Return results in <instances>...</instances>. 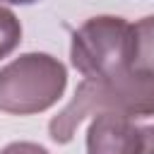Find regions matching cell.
<instances>
[{
    "mask_svg": "<svg viewBox=\"0 0 154 154\" xmlns=\"http://www.w3.org/2000/svg\"><path fill=\"white\" fill-rule=\"evenodd\" d=\"M135 154H154V125L140 128V142Z\"/></svg>",
    "mask_w": 154,
    "mask_h": 154,
    "instance_id": "8",
    "label": "cell"
},
{
    "mask_svg": "<svg viewBox=\"0 0 154 154\" xmlns=\"http://www.w3.org/2000/svg\"><path fill=\"white\" fill-rule=\"evenodd\" d=\"M0 2H10V5H31V2H38V0H0Z\"/></svg>",
    "mask_w": 154,
    "mask_h": 154,
    "instance_id": "9",
    "label": "cell"
},
{
    "mask_svg": "<svg viewBox=\"0 0 154 154\" xmlns=\"http://www.w3.org/2000/svg\"><path fill=\"white\" fill-rule=\"evenodd\" d=\"M99 113H118L125 118L154 116V72L130 67L106 79H84L70 103L51 118L48 135L53 142L67 144L79 123Z\"/></svg>",
    "mask_w": 154,
    "mask_h": 154,
    "instance_id": "1",
    "label": "cell"
},
{
    "mask_svg": "<svg viewBox=\"0 0 154 154\" xmlns=\"http://www.w3.org/2000/svg\"><path fill=\"white\" fill-rule=\"evenodd\" d=\"M140 128L132 118L118 113H99L87 130V154H135Z\"/></svg>",
    "mask_w": 154,
    "mask_h": 154,
    "instance_id": "4",
    "label": "cell"
},
{
    "mask_svg": "<svg viewBox=\"0 0 154 154\" xmlns=\"http://www.w3.org/2000/svg\"><path fill=\"white\" fill-rule=\"evenodd\" d=\"M67 87L65 65L48 53H24L0 70V113L34 116L58 103Z\"/></svg>",
    "mask_w": 154,
    "mask_h": 154,
    "instance_id": "2",
    "label": "cell"
},
{
    "mask_svg": "<svg viewBox=\"0 0 154 154\" xmlns=\"http://www.w3.org/2000/svg\"><path fill=\"white\" fill-rule=\"evenodd\" d=\"M22 41V24L17 14L0 5V60L7 58Z\"/></svg>",
    "mask_w": 154,
    "mask_h": 154,
    "instance_id": "6",
    "label": "cell"
},
{
    "mask_svg": "<svg viewBox=\"0 0 154 154\" xmlns=\"http://www.w3.org/2000/svg\"><path fill=\"white\" fill-rule=\"evenodd\" d=\"M0 154H48V149L36 142H10L0 149Z\"/></svg>",
    "mask_w": 154,
    "mask_h": 154,
    "instance_id": "7",
    "label": "cell"
},
{
    "mask_svg": "<svg viewBox=\"0 0 154 154\" xmlns=\"http://www.w3.org/2000/svg\"><path fill=\"white\" fill-rule=\"evenodd\" d=\"M132 24L123 17L99 14L87 19L75 34L70 60L84 79H106L132 67Z\"/></svg>",
    "mask_w": 154,
    "mask_h": 154,
    "instance_id": "3",
    "label": "cell"
},
{
    "mask_svg": "<svg viewBox=\"0 0 154 154\" xmlns=\"http://www.w3.org/2000/svg\"><path fill=\"white\" fill-rule=\"evenodd\" d=\"M132 41H135L132 67L154 72V14L132 24Z\"/></svg>",
    "mask_w": 154,
    "mask_h": 154,
    "instance_id": "5",
    "label": "cell"
}]
</instances>
